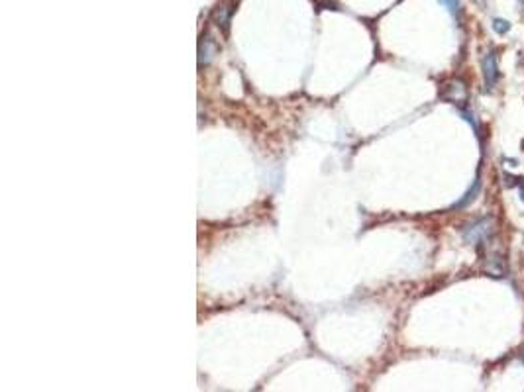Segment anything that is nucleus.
Segmentation results:
<instances>
[{
    "mask_svg": "<svg viewBox=\"0 0 524 392\" xmlns=\"http://www.w3.org/2000/svg\"><path fill=\"white\" fill-rule=\"evenodd\" d=\"M491 228H493V220L483 218V220L471 224L470 228L463 232V237H465L468 243H479L483 237H487L489 233H491Z\"/></svg>",
    "mask_w": 524,
    "mask_h": 392,
    "instance_id": "f257e3e1",
    "label": "nucleus"
},
{
    "mask_svg": "<svg viewBox=\"0 0 524 392\" xmlns=\"http://www.w3.org/2000/svg\"><path fill=\"white\" fill-rule=\"evenodd\" d=\"M444 98L450 100V102H453V104L465 102V98H468V89H465V85L459 83V81L450 83V85L446 87V90H444Z\"/></svg>",
    "mask_w": 524,
    "mask_h": 392,
    "instance_id": "f03ea898",
    "label": "nucleus"
},
{
    "mask_svg": "<svg viewBox=\"0 0 524 392\" xmlns=\"http://www.w3.org/2000/svg\"><path fill=\"white\" fill-rule=\"evenodd\" d=\"M483 77H485V85L489 89L497 83L499 79V69H497V57L493 53H487L483 59Z\"/></svg>",
    "mask_w": 524,
    "mask_h": 392,
    "instance_id": "7ed1b4c3",
    "label": "nucleus"
},
{
    "mask_svg": "<svg viewBox=\"0 0 524 392\" xmlns=\"http://www.w3.org/2000/svg\"><path fill=\"white\" fill-rule=\"evenodd\" d=\"M487 273L491 277H497V279H501V277H505V263H503V259L501 257H489L487 259Z\"/></svg>",
    "mask_w": 524,
    "mask_h": 392,
    "instance_id": "20e7f679",
    "label": "nucleus"
},
{
    "mask_svg": "<svg viewBox=\"0 0 524 392\" xmlns=\"http://www.w3.org/2000/svg\"><path fill=\"white\" fill-rule=\"evenodd\" d=\"M199 63H208L210 59H212V53H214V49H212V43H210V39H204V43L200 45V51H199Z\"/></svg>",
    "mask_w": 524,
    "mask_h": 392,
    "instance_id": "39448f33",
    "label": "nucleus"
},
{
    "mask_svg": "<svg viewBox=\"0 0 524 392\" xmlns=\"http://www.w3.org/2000/svg\"><path fill=\"white\" fill-rule=\"evenodd\" d=\"M477 190H479V180H475V184L471 186V190L468 192V194H465V198H463V200H459V202L455 204V208H463L465 204H470L471 200H473V194H477Z\"/></svg>",
    "mask_w": 524,
    "mask_h": 392,
    "instance_id": "423d86ee",
    "label": "nucleus"
},
{
    "mask_svg": "<svg viewBox=\"0 0 524 392\" xmlns=\"http://www.w3.org/2000/svg\"><path fill=\"white\" fill-rule=\"evenodd\" d=\"M493 30L497 32V34H501V36H505L506 32L510 30V24L506 22V20H501V18H497L495 22H493Z\"/></svg>",
    "mask_w": 524,
    "mask_h": 392,
    "instance_id": "0eeeda50",
    "label": "nucleus"
},
{
    "mask_svg": "<svg viewBox=\"0 0 524 392\" xmlns=\"http://www.w3.org/2000/svg\"><path fill=\"white\" fill-rule=\"evenodd\" d=\"M440 2H442V4L452 12V14H455L457 8H459V2H457V0H440Z\"/></svg>",
    "mask_w": 524,
    "mask_h": 392,
    "instance_id": "6e6552de",
    "label": "nucleus"
},
{
    "mask_svg": "<svg viewBox=\"0 0 524 392\" xmlns=\"http://www.w3.org/2000/svg\"><path fill=\"white\" fill-rule=\"evenodd\" d=\"M520 200H522V202H524V184H522V186H520Z\"/></svg>",
    "mask_w": 524,
    "mask_h": 392,
    "instance_id": "1a4fd4ad",
    "label": "nucleus"
}]
</instances>
